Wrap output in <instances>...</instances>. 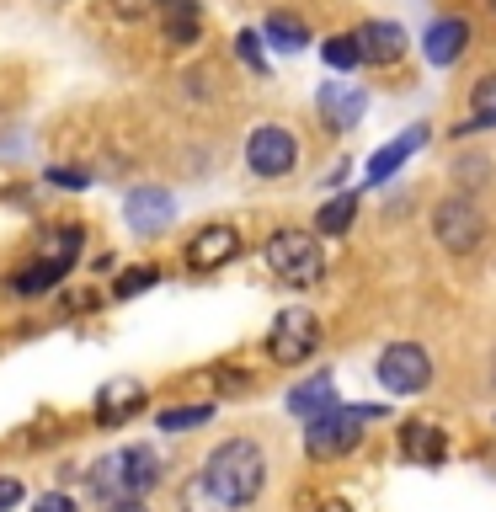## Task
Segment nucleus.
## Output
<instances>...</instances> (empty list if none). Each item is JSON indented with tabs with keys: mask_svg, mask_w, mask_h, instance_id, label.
<instances>
[{
	"mask_svg": "<svg viewBox=\"0 0 496 512\" xmlns=\"http://www.w3.org/2000/svg\"><path fill=\"white\" fill-rule=\"evenodd\" d=\"M203 475H208V486L219 491L224 507H251L267 486V454L251 438H230L208 454Z\"/></svg>",
	"mask_w": 496,
	"mask_h": 512,
	"instance_id": "f257e3e1",
	"label": "nucleus"
},
{
	"mask_svg": "<svg viewBox=\"0 0 496 512\" xmlns=\"http://www.w3.org/2000/svg\"><path fill=\"white\" fill-rule=\"evenodd\" d=\"M374 374L390 395H422L432 384V358H427V347H416V342H395V347L379 352Z\"/></svg>",
	"mask_w": 496,
	"mask_h": 512,
	"instance_id": "0eeeda50",
	"label": "nucleus"
},
{
	"mask_svg": "<svg viewBox=\"0 0 496 512\" xmlns=\"http://www.w3.org/2000/svg\"><path fill=\"white\" fill-rule=\"evenodd\" d=\"M144 411V384L139 379H107L96 395V422L102 427H123L128 416Z\"/></svg>",
	"mask_w": 496,
	"mask_h": 512,
	"instance_id": "4468645a",
	"label": "nucleus"
},
{
	"mask_svg": "<svg viewBox=\"0 0 496 512\" xmlns=\"http://www.w3.org/2000/svg\"><path fill=\"white\" fill-rule=\"evenodd\" d=\"M320 59H326L331 70H342V75L358 70V64H363V59H358V38H352V32H331V38L320 43Z\"/></svg>",
	"mask_w": 496,
	"mask_h": 512,
	"instance_id": "b1692460",
	"label": "nucleus"
},
{
	"mask_svg": "<svg viewBox=\"0 0 496 512\" xmlns=\"http://www.w3.org/2000/svg\"><path fill=\"white\" fill-rule=\"evenodd\" d=\"M160 32H166V48H192L203 38V11L198 0H160Z\"/></svg>",
	"mask_w": 496,
	"mask_h": 512,
	"instance_id": "2eb2a0df",
	"label": "nucleus"
},
{
	"mask_svg": "<svg viewBox=\"0 0 496 512\" xmlns=\"http://www.w3.org/2000/svg\"><path fill=\"white\" fill-rule=\"evenodd\" d=\"M150 283H155V267H134V272H123V278H118V299H134V294H144Z\"/></svg>",
	"mask_w": 496,
	"mask_h": 512,
	"instance_id": "a878e982",
	"label": "nucleus"
},
{
	"mask_svg": "<svg viewBox=\"0 0 496 512\" xmlns=\"http://www.w3.org/2000/svg\"><path fill=\"white\" fill-rule=\"evenodd\" d=\"M262 262H267L272 278L288 283V288H315L320 278H326V251H320V240L304 235V230H278V235H267Z\"/></svg>",
	"mask_w": 496,
	"mask_h": 512,
	"instance_id": "f03ea898",
	"label": "nucleus"
},
{
	"mask_svg": "<svg viewBox=\"0 0 496 512\" xmlns=\"http://www.w3.org/2000/svg\"><path fill=\"white\" fill-rule=\"evenodd\" d=\"M315 352H320V320H315V310H304V304L278 310V320H272V331H267V358L283 363V368H294L304 358H315Z\"/></svg>",
	"mask_w": 496,
	"mask_h": 512,
	"instance_id": "20e7f679",
	"label": "nucleus"
},
{
	"mask_svg": "<svg viewBox=\"0 0 496 512\" xmlns=\"http://www.w3.org/2000/svg\"><path fill=\"white\" fill-rule=\"evenodd\" d=\"M112 470H118V496H144V491H155L160 486V459H155V448H118L112 454Z\"/></svg>",
	"mask_w": 496,
	"mask_h": 512,
	"instance_id": "1a4fd4ad",
	"label": "nucleus"
},
{
	"mask_svg": "<svg viewBox=\"0 0 496 512\" xmlns=\"http://www.w3.org/2000/svg\"><path fill=\"white\" fill-rule=\"evenodd\" d=\"M400 454L416 459V464H438V459L448 454L443 427H432V422H406V427H400Z\"/></svg>",
	"mask_w": 496,
	"mask_h": 512,
	"instance_id": "a211bd4d",
	"label": "nucleus"
},
{
	"mask_svg": "<svg viewBox=\"0 0 496 512\" xmlns=\"http://www.w3.org/2000/svg\"><path fill=\"white\" fill-rule=\"evenodd\" d=\"M75 246H80V230H59V251H48V262H38L32 272H16V294H48L70 272Z\"/></svg>",
	"mask_w": 496,
	"mask_h": 512,
	"instance_id": "f8f14e48",
	"label": "nucleus"
},
{
	"mask_svg": "<svg viewBox=\"0 0 496 512\" xmlns=\"http://www.w3.org/2000/svg\"><path fill=\"white\" fill-rule=\"evenodd\" d=\"M480 128H496V75H486L470 91V118H464L454 134H480Z\"/></svg>",
	"mask_w": 496,
	"mask_h": 512,
	"instance_id": "412c9836",
	"label": "nucleus"
},
{
	"mask_svg": "<svg viewBox=\"0 0 496 512\" xmlns=\"http://www.w3.org/2000/svg\"><path fill=\"white\" fill-rule=\"evenodd\" d=\"M352 214H358V198H352V192H342V198L320 203L315 230H320V235H347V230H352Z\"/></svg>",
	"mask_w": 496,
	"mask_h": 512,
	"instance_id": "5701e85b",
	"label": "nucleus"
},
{
	"mask_svg": "<svg viewBox=\"0 0 496 512\" xmlns=\"http://www.w3.org/2000/svg\"><path fill=\"white\" fill-rule=\"evenodd\" d=\"M262 43L283 48V54H299V48L310 43V27H304L299 16H288V11H272L267 27H262Z\"/></svg>",
	"mask_w": 496,
	"mask_h": 512,
	"instance_id": "aec40b11",
	"label": "nucleus"
},
{
	"mask_svg": "<svg viewBox=\"0 0 496 512\" xmlns=\"http://www.w3.org/2000/svg\"><path fill=\"white\" fill-rule=\"evenodd\" d=\"M107 512H150V507H144V496H112Z\"/></svg>",
	"mask_w": 496,
	"mask_h": 512,
	"instance_id": "473e14b6",
	"label": "nucleus"
},
{
	"mask_svg": "<svg viewBox=\"0 0 496 512\" xmlns=\"http://www.w3.org/2000/svg\"><path fill=\"white\" fill-rule=\"evenodd\" d=\"M235 43H240V59H246L256 75H267V54H262V43H256V32H240Z\"/></svg>",
	"mask_w": 496,
	"mask_h": 512,
	"instance_id": "cd10ccee",
	"label": "nucleus"
},
{
	"mask_svg": "<svg viewBox=\"0 0 496 512\" xmlns=\"http://www.w3.org/2000/svg\"><path fill=\"white\" fill-rule=\"evenodd\" d=\"M336 406V384L326 379V374H315V379H304L294 395H288V411L299 416V422H310V416H320V411H331Z\"/></svg>",
	"mask_w": 496,
	"mask_h": 512,
	"instance_id": "6ab92c4d",
	"label": "nucleus"
},
{
	"mask_svg": "<svg viewBox=\"0 0 496 512\" xmlns=\"http://www.w3.org/2000/svg\"><path fill=\"white\" fill-rule=\"evenodd\" d=\"M368 416H379L374 406H331L304 422V448H310V459H342L352 448L363 443V422Z\"/></svg>",
	"mask_w": 496,
	"mask_h": 512,
	"instance_id": "7ed1b4c3",
	"label": "nucleus"
},
{
	"mask_svg": "<svg viewBox=\"0 0 496 512\" xmlns=\"http://www.w3.org/2000/svg\"><path fill=\"white\" fill-rule=\"evenodd\" d=\"M203 422H214V406H166L160 411V432H192Z\"/></svg>",
	"mask_w": 496,
	"mask_h": 512,
	"instance_id": "393cba45",
	"label": "nucleus"
},
{
	"mask_svg": "<svg viewBox=\"0 0 496 512\" xmlns=\"http://www.w3.org/2000/svg\"><path fill=\"white\" fill-rule=\"evenodd\" d=\"M491 384H496V358H491Z\"/></svg>",
	"mask_w": 496,
	"mask_h": 512,
	"instance_id": "f704fd0d",
	"label": "nucleus"
},
{
	"mask_svg": "<svg viewBox=\"0 0 496 512\" xmlns=\"http://www.w3.org/2000/svg\"><path fill=\"white\" fill-rule=\"evenodd\" d=\"M160 6V0H112V11L118 16H128V22H139V16H150Z\"/></svg>",
	"mask_w": 496,
	"mask_h": 512,
	"instance_id": "7c9ffc66",
	"label": "nucleus"
},
{
	"mask_svg": "<svg viewBox=\"0 0 496 512\" xmlns=\"http://www.w3.org/2000/svg\"><path fill=\"white\" fill-rule=\"evenodd\" d=\"M176 502H182V512H230L219 502V491L208 486V475L198 470L192 480H182V491H176Z\"/></svg>",
	"mask_w": 496,
	"mask_h": 512,
	"instance_id": "4be33fe9",
	"label": "nucleus"
},
{
	"mask_svg": "<svg viewBox=\"0 0 496 512\" xmlns=\"http://www.w3.org/2000/svg\"><path fill=\"white\" fill-rule=\"evenodd\" d=\"M48 6H64V0H48Z\"/></svg>",
	"mask_w": 496,
	"mask_h": 512,
	"instance_id": "c9c22d12",
	"label": "nucleus"
},
{
	"mask_svg": "<svg viewBox=\"0 0 496 512\" xmlns=\"http://www.w3.org/2000/svg\"><path fill=\"white\" fill-rule=\"evenodd\" d=\"M123 219H128V230H134V235H160V230H171L176 203H171L166 187H134V192H128V203H123Z\"/></svg>",
	"mask_w": 496,
	"mask_h": 512,
	"instance_id": "6e6552de",
	"label": "nucleus"
},
{
	"mask_svg": "<svg viewBox=\"0 0 496 512\" xmlns=\"http://www.w3.org/2000/svg\"><path fill=\"white\" fill-rule=\"evenodd\" d=\"M464 43H470V22H459V16H443V22H432L427 27V38H422V54L427 64H454L464 54Z\"/></svg>",
	"mask_w": 496,
	"mask_h": 512,
	"instance_id": "dca6fc26",
	"label": "nucleus"
},
{
	"mask_svg": "<svg viewBox=\"0 0 496 512\" xmlns=\"http://www.w3.org/2000/svg\"><path fill=\"white\" fill-rule=\"evenodd\" d=\"M48 182H54V187H70V192H75V187H86L91 176H86V171H75V166H54V171H48Z\"/></svg>",
	"mask_w": 496,
	"mask_h": 512,
	"instance_id": "c756f323",
	"label": "nucleus"
},
{
	"mask_svg": "<svg viewBox=\"0 0 496 512\" xmlns=\"http://www.w3.org/2000/svg\"><path fill=\"white\" fill-rule=\"evenodd\" d=\"M32 512H75V496H64V491H43L38 502H32Z\"/></svg>",
	"mask_w": 496,
	"mask_h": 512,
	"instance_id": "c85d7f7f",
	"label": "nucleus"
},
{
	"mask_svg": "<svg viewBox=\"0 0 496 512\" xmlns=\"http://www.w3.org/2000/svg\"><path fill=\"white\" fill-rule=\"evenodd\" d=\"M320 512H352L347 502H320Z\"/></svg>",
	"mask_w": 496,
	"mask_h": 512,
	"instance_id": "72a5a7b5",
	"label": "nucleus"
},
{
	"mask_svg": "<svg viewBox=\"0 0 496 512\" xmlns=\"http://www.w3.org/2000/svg\"><path fill=\"white\" fill-rule=\"evenodd\" d=\"M246 166L251 176H262V182H278L299 166V139L288 134L283 123H256L251 139H246Z\"/></svg>",
	"mask_w": 496,
	"mask_h": 512,
	"instance_id": "39448f33",
	"label": "nucleus"
},
{
	"mask_svg": "<svg viewBox=\"0 0 496 512\" xmlns=\"http://www.w3.org/2000/svg\"><path fill=\"white\" fill-rule=\"evenodd\" d=\"M315 107H320V123L342 134V128H358V123H363V112H368V96H363L358 86H347V80H336V86H320Z\"/></svg>",
	"mask_w": 496,
	"mask_h": 512,
	"instance_id": "9d476101",
	"label": "nucleus"
},
{
	"mask_svg": "<svg viewBox=\"0 0 496 512\" xmlns=\"http://www.w3.org/2000/svg\"><path fill=\"white\" fill-rule=\"evenodd\" d=\"M486 171H491V160H480V155H470V160H459V166H454L459 187H480V182H486Z\"/></svg>",
	"mask_w": 496,
	"mask_h": 512,
	"instance_id": "bb28decb",
	"label": "nucleus"
},
{
	"mask_svg": "<svg viewBox=\"0 0 496 512\" xmlns=\"http://www.w3.org/2000/svg\"><path fill=\"white\" fill-rule=\"evenodd\" d=\"M422 144H427V123H411L406 134L390 139L374 160H368V182H384V176H395V171L406 166V160H411L416 150H422Z\"/></svg>",
	"mask_w": 496,
	"mask_h": 512,
	"instance_id": "f3484780",
	"label": "nucleus"
},
{
	"mask_svg": "<svg viewBox=\"0 0 496 512\" xmlns=\"http://www.w3.org/2000/svg\"><path fill=\"white\" fill-rule=\"evenodd\" d=\"M240 256V235H235V224H203L198 235L187 240V262L208 272V267H224V262H235Z\"/></svg>",
	"mask_w": 496,
	"mask_h": 512,
	"instance_id": "9b49d317",
	"label": "nucleus"
},
{
	"mask_svg": "<svg viewBox=\"0 0 496 512\" xmlns=\"http://www.w3.org/2000/svg\"><path fill=\"white\" fill-rule=\"evenodd\" d=\"M352 38H358L363 64H400V54H406V27L400 22H363Z\"/></svg>",
	"mask_w": 496,
	"mask_h": 512,
	"instance_id": "ddd939ff",
	"label": "nucleus"
},
{
	"mask_svg": "<svg viewBox=\"0 0 496 512\" xmlns=\"http://www.w3.org/2000/svg\"><path fill=\"white\" fill-rule=\"evenodd\" d=\"M432 235H438V246L448 256H470L480 246V235H486V219H480V208L470 198H443L432 208Z\"/></svg>",
	"mask_w": 496,
	"mask_h": 512,
	"instance_id": "423d86ee",
	"label": "nucleus"
},
{
	"mask_svg": "<svg viewBox=\"0 0 496 512\" xmlns=\"http://www.w3.org/2000/svg\"><path fill=\"white\" fill-rule=\"evenodd\" d=\"M16 502H22V480H11V475H0V512H11Z\"/></svg>",
	"mask_w": 496,
	"mask_h": 512,
	"instance_id": "2f4dec72",
	"label": "nucleus"
}]
</instances>
